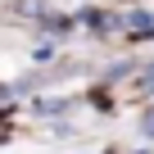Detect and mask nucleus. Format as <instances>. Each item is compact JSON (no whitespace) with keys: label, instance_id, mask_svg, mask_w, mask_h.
Returning a JSON list of instances; mask_svg holds the SVG:
<instances>
[{"label":"nucleus","instance_id":"f257e3e1","mask_svg":"<svg viewBox=\"0 0 154 154\" xmlns=\"http://www.w3.org/2000/svg\"><path fill=\"white\" fill-rule=\"evenodd\" d=\"M140 131H145V136H149V140H154V109H149V113H145V118H140Z\"/></svg>","mask_w":154,"mask_h":154}]
</instances>
